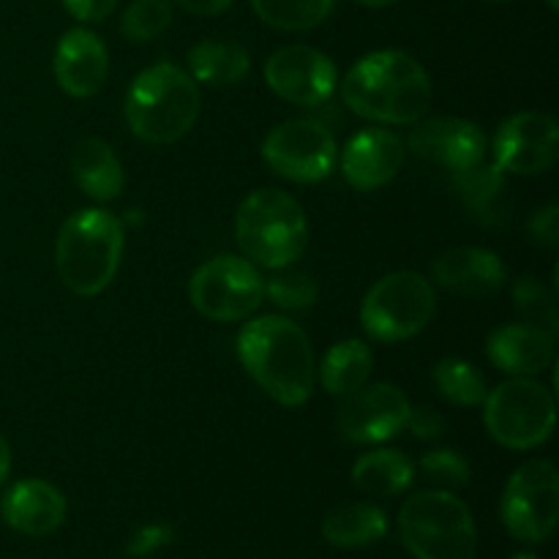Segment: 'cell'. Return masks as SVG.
Here are the masks:
<instances>
[{
    "mask_svg": "<svg viewBox=\"0 0 559 559\" xmlns=\"http://www.w3.org/2000/svg\"><path fill=\"white\" fill-rule=\"evenodd\" d=\"M76 186L96 202H112L123 191V167L112 147L98 136H85L71 153Z\"/></svg>",
    "mask_w": 559,
    "mask_h": 559,
    "instance_id": "21",
    "label": "cell"
},
{
    "mask_svg": "<svg viewBox=\"0 0 559 559\" xmlns=\"http://www.w3.org/2000/svg\"><path fill=\"white\" fill-rule=\"evenodd\" d=\"M415 480V464L409 462L404 453L380 451L364 453L358 462L353 464V484L360 491L374 497H396L407 491Z\"/></svg>",
    "mask_w": 559,
    "mask_h": 559,
    "instance_id": "25",
    "label": "cell"
},
{
    "mask_svg": "<svg viewBox=\"0 0 559 559\" xmlns=\"http://www.w3.org/2000/svg\"><path fill=\"white\" fill-rule=\"evenodd\" d=\"M189 298L202 317L216 322L249 320L265 298V282L249 260L222 254L194 271Z\"/></svg>",
    "mask_w": 559,
    "mask_h": 559,
    "instance_id": "9",
    "label": "cell"
},
{
    "mask_svg": "<svg viewBox=\"0 0 559 559\" xmlns=\"http://www.w3.org/2000/svg\"><path fill=\"white\" fill-rule=\"evenodd\" d=\"M409 151L451 175L464 173L486 158V134L462 118H420L407 140Z\"/></svg>",
    "mask_w": 559,
    "mask_h": 559,
    "instance_id": "15",
    "label": "cell"
},
{
    "mask_svg": "<svg viewBox=\"0 0 559 559\" xmlns=\"http://www.w3.org/2000/svg\"><path fill=\"white\" fill-rule=\"evenodd\" d=\"M557 353V336L533 322H513L497 328L486 338V355L500 371L513 377H533L549 369Z\"/></svg>",
    "mask_w": 559,
    "mask_h": 559,
    "instance_id": "18",
    "label": "cell"
},
{
    "mask_svg": "<svg viewBox=\"0 0 559 559\" xmlns=\"http://www.w3.org/2000/svg\"><path fill=\"white\" fill-rule=\"evenodd\" d=\"M126 123L147 145H173L186 136L200 115V91L189 71L156 63L140 71L126 93Z\"/></svg>",
    "mask_w": 559,
    "mask_h": 559,
    "instance_id": "3",
    "label": "cell"
},
{
    "mask_svg": "<svg viewBox=\"0 0 559 559\" xmlns=\"http://www.w3.org/2000/svg\"><path fill=\"white\" fill-rule=\"evenodd\" d=\"M437 309L429 278L415 271H399L380 278L366 293L360 325L382 344L407 342L431 322Z\"/></svg>",
    "mask_w": 559,
    "mask_h": 559,
    "instance_id": "8",
    "label": "cell"
},
{
    "mask_svg": "<svg viewBox=\"0 0 559 559\" xmlns=\"http://www.w3.org/2000/svg\"><path fill=\"white\" fill-rule=\"evenodd\" d=\"M513 306H516L533 325L549 328V331L557 333V300L544 282H538V278L533 276L519 278L516 287H513Z\"/></svg>",
    "mask_w": 559,
    "mask_h": 559,
    "instance_id": "30",
    "label": "cell"
},
{
    "mask_svg": "<svg viewBox=\"0 0 559 559\" xmlns=\"http://www.w3.org/2000/svg\"><path fill=\"white\" fill-rule=\"evenodd\" d=\"M557 120L544 112L511 115L495 134V164L502 173H546L557 162Z\"/></svg>",
    "mask_w": 559,
    "mask_h": 559,
    "instance_id": "14",
    "label": "cell"
},
{
    "mask_svg": "<svg viewBox=\"0 0 559 559\" xmlns=\"http://www.w3.org/2000/svg\"><path fill=\"white\" fill-rule=\"evenodd\" d=\"M388 513L371 502H344L322 519V538L338 549H364L388 535Z\"/></svg>",
    "mask_w": 559,
    "mask_h": 559,
    "instance_id": "22",
    "label": "cell"
},
{
    "mask_svg": "<svg viewBox=\"0 0 559 559\" xmlns=\"http://www.w3.org/2000/svg\"><path fill=\"white\" fill-rule=\"evenodd\" d=\"M409 399L391 382L360 385L344 396L338 409V431L358 445H377L393 440L407 426Z\"/></svg>",
    "mask_w": 559,
    "mask_h": 559,
    "instance_id": "13",
    "label": "cell"
},
{
    "mask_svg": "<svg viewBox=\"0 0 559 559\" xmlns=\"http://www.w3.org/2000/svg\"><path fill=\"white\" fill-rule=\"evenodd\" d=\"M435 282L448 293L464 295V298H486L506 284V265L500 257L489 249H451L440 254L431 265Z\"/></svg>",
    "mask_w": 559,
    "mask_h": 559,
    "instance_id": "20",
    "label": "cell"
},
{
    "mask_svg": "<svg viewBox=\"0 0 559 559\" xmlns=\"http://www.w3.org/2000/svg\"><path fill=\"white\" fill-rule=\"evenodd\" d=\"M262 158L278 178L320 183L336 169L338 145L320 120H284L262 142Z\"/></svg>",
    "mask_w": 559,
    "mask_h": 559,
    "instance_id": "11",
    "label": "cell"
},
{
    "mask_svg": "<svg viewBox=\"0 0 559 559\" xmlns=\"http://www.w3.org/2000/svg\"><path fill=\"white\" fill-rule=\"evenodd\" d=\"M511 559H538L533 555V551H519V555H513Z\"/></svg>",
    "mask_w": 559,
    "mask_h": 559,
    "instance_id": "40",
    "label": "cell"
},
{
    "mask_svg": "<svg viewBox=\"0 0 559 559\" xmlns=\"http://www.w3.org/2000/svg\"><path fill=\"white\" fill-rule=\"evenodd\" d=\"M407 147L391 129H364L344 145L342 173L358 191H377L402 169Z\"/></svg>",
    "mask_w": 559,
    "mask_h": 559,
    "instance_id": "16",
    "label": "cell"
},
{
    "mask_svg": "<svg viewBox=\"0 0 559 559\" xmlns=\"http://www.w3.org/2000/svg\"><path fill=\"white\" fill-rule=\"evenodd\" d=\"M453 191L480 224H500L506 218V173L497 164H475L453 175Z\"/></svg>",
    "mask_w": 559,
    "mask_h": 559,
    "instance_id": "24",
    "label": "cell"
},
{
    "mask_svg": "<svg viewBox=\"0 0 559 559\" xmlns=\"http://www.w3.org/2000/svg\"><path fill=\"white\" fill-rule=\"evenodd\" d=\"M489 3H502V0H489Z\"/></svg>",
    "mask_w": 559,
    "mask_h": 559,
    "instance_id": "42",
    "label": "cell"
},
{
    "mask_svg": "<svg viewBox=\"0 0 559 559\" xmlns=\"http://www.w3.org/2000/svg\"><path fill=\"white\" fill-rule=\"evenodd\" d=\"M63 9L80 22H102L118 9L120 0H60Z\"/></svg>",
    "mask_w": 559,
    "mask_h": 559,
    "instance_id": "34",
    "label": "cell"
},
{
    "mask_svg": "<svg viewBox=\"0 0 559 559\" xmlns=\"http://www.w3.org/2000/svg\"><path fill=\"white\" fill-rule=\"evenodd\" d=\"M358 3L369 5V9H388V5L399 3V0H358Z\"/></svg>",
    "mask_w": 559,
    "mask_h": 559,
    "instance_id": "39",
    "label": "cell"
},
{
    "mask_svg": "<svg viewBox=\"0 0 559 559\" xmlns=\"http://www.w3.org/2000/svg\"><path fill=\"white\" fill-rule=\"evenodd\" d=\"M431 377H435V385L440 388L442 396L456 407H478L489 393L486 377L462 358H442Z\"/></svg>",
    "mask_w": 559,
    "mask_h": 559,
    "instance_id": "28",
    "label": "cell"
},
{
    "mask_svg": "<svg viewBox=\"0 0 559 559\" xmlns=\"http://www.w3.org/2000/svg\"><path fill=\"white\" fill-rule=\"evenodd\" d=\"M169 544H173V527L169 524H147V527H140L131 535L129 555L136 559L151 557Z\"/></svg>",
    "mask_w": 559,
    "mask_h": 559,
    "instance_id": "33",
    "label": "cell"
},
{
    "mask_svg": "<svg viewBox=\"0 0 559 559\" xmlns=\"http://www.w3.org/2000/svg\"><path fill=\"white\" fill-rule=\"evenodd\" d=\"M399 535L415 559H475L478 549L473 513L445 489L407 497L399 511Z\"/></svg>",
    "mask_w": 559,
    "mask_h": 559,
    "instance_id": "6",
    "label": "cell"
},
{
    "mask_svg": "<svg viewBox=\"0 0 559 559\" xmlns=\"http://www.w3.org/2000/svg\"><path fill=\"white\" fill-rule=\"evenodd\" d=\"M191 80L211 87L238 85L251 69L249 49L227 38H205L189 49Z\"/></svg>",
    "mask_w": 559,
    "mask_h": 559,
    "instance_id": "23",
    "label": "cell"
},
{
    "mask_svg": "<svg viewBox=\"0 0 559 559\" xmlns=\"http://www.w3.org/2000/svg\"><path fill=\"white\" fill-rule=\"evenodd\" d=\"M52 69L55 80L69 96H96L109 74L107 44L87 27H74L58 41Z\"/></svg>",
    "mask_w": 559,
    "mask_h": 559,
    "instance_id": "17",
    "label": "cell"
},
{
    "mask_svg": "<svg viewBox=\"0 0 559 559\" xmlns=\"http://www.w3.org/2000/svg\"><path fill=\"white\" fill-rule=\"evenodd\" d=\"M342 98L355 115L374 123H418L431 107V80L413 55L380 49L347 71Z\"/></svg>",
    "mask_w": 559,
    "mask_h": 559,
    "instance_id": "2",
    "label": "cell"
},
{
    "mask_svg": "<svg viewBox=\"0 0 559 559\" xmlns=\"http://www.w3.org/2000/svg\"><path fill=\"white\" fill-rule=\"evenodd\" d=\"M317 293H320V287L309 273H276L265 284V295L271 298V304L287 311L309 309L317 300Z\"/></svg>",
    "mask_w": 559,
    "mask_h": 559,
    "instance_id": "31",
    "label": "cell"
},
{
    "mask_svg": "<svg viewBox=\"0 0 559 559\" xmlns=\"http://www.w3.org/2000/svg\"><path fill=\"white\" fill-rule=\"evenodd\" d=\"M235 238L251 265L284 271L309 243V224L304 207L287 191H251L235 216Z\"/></svg>",
    "mask_w": 559,
    "mask_h": 559,
    "instance_id": "5",
    "label": "cell"
},
{
    "mask_svg": "<svg viewBox=\"0 0 559 559\" xmlns=\"http://www.w3.org/2000/svg\"><path fill=\"white\" fill-rule=\"evenodd\" d=\"M407 426L415 437H420V440H437V437L445 431V420H442V415H437L435 409H409Z\"/></svg>",
    "mask_w": 559,
    "mask_h": 559,
    "instance_id": "36",
    "label": "cell"
},
{
    "mask_svg": "<svg viewBox=\"0 0 559 559\" xmlns=\"http://www.w3.org/2000/svg\"><path fill=\"white\" fill-rule=\"evenodd\" d=\"M333 3L336 0H251V9L265 25L298 33L325 22L333 11Z\"/></svg>",
    "mask_w": 559,
    "mask_h": 559,
    "instance_id": "27",
    "label": "cell"
},
{
    "mask_svg": "<svg viewBox=\"0 0 559 559\" xmlns=\"http://www.w3.org/2000/svg\"><path fill=\"white\" fill-rule=\"evenodd\" d=\"M173 22V5L169 0H134L120 16V33L129 41L145 44L162 36Z\"/></svg>",
    "mask_w": 559,
    "mask_h": 559,
    "instance_id": "29",
    "label": "cell"
},
{
    "mask_svg": "<svg viewBox=\"0 0 559 559\" xmlns=\"http://www.w3.org/2000/svg\"><path fill=\"white\" fill-rule=\"evenodd\" d=\"M371 366H374V355H371L369 344H364L360 338H347V342L333 344L328 349L325 360H322V388L331 396H349L360 385H366Z\"/></svg>",
    "mask_w": 559,
    "mask_h": 559,
    "instance_id": "26",
    "label": "cell"
},
{
    "mask_svg": "<svg viewBox=\"0 0 559 559\" xmlns=\"http://www.w3.org/2000/svg\"><path fill=\"white\" fill-rule=\"evenodd\" d=\"M183 11L194 16H218L235 3V0H175Z\"/></svg>",
    "mask_w": 559,
    "mask_h": 559,
    "instance_id": "37",
    "label": "cell"
},
{
    "mask_svg": "<svg viewBox=\"0 0 559 559\" xmlns=\"http://www.w3.org/2000/svg\"><path fill=\"white\" fill-rule=\"evenodd\" d=\"M265 82L295 107H320L338 85V69L325 52L304 44L282 47L267 58Z\"/></svg>",
    "mask_w": 559,
    "mask_h": 559,
    "instance_id": "12",
    "label": "cell"
},
{
    "mask_svg": "<svg viewBox=\"0 0 559 559\" xmlns=\"http://www.w3.org/2000/svg\"><path fill=\"white\" fill-rule=\"evenodd\" d=\"M420 469L426 473V478L435 480L437 486H442L445 491L464 489L469 484V464L467 459L459 451H451V448H437V451H429L424 459H420Z\"/></svg>",
    "mask_w": 559,
    "mask_h": 559,
    "instance_id": "32",
    "label": "cell"
},
{
    "mask_svg": "<svg viewBox=\"0 0 559 559\" xmlns=\"http://www.w3.org/2000/svg\"><path fill=\"white\" fill-rule=\"evenodd\" d=\"M9 473H11V451H9V442H5V437L0 435V484L9 478Z\"/></svg>",
    "mask_w": 559,
    "mask_h": 559,
    "instance_id": "38",
    "label": "cell"
},
{
    "mask_svg": "<svg viewBox=\"0 0 559 559\" xmlns=\"http://www.w3.org/2000/svg\"><path fill=\"white\" fill-rule=\"evenodd\" d=\"M123 224L102 207H85L66 218L55 243V267L66 287L82 298L112 284L123 257Z\"/></svg>",
    "mask_w": 559,
    "mask_h": 559,
    "instance_id": "4",
    "label": "cell"
},
{
    "mask_svg": "<svg viewBox=\"0 0 559 559\" xmlns=\"http://www.w3.org/2000/svg\"><path fill=\"white\" fill-rule=\"evenodd\" d=\"M549 3V9H559V0H546Z\"/></svg>",
    "mask_w": 559,
    "mask_h": 559,
    "instance_id": "41",
    "label": "cell"
},
{
    "mask_svg": "<svg viewBox=\"0 0 559 559\" xmlns=\"http://www.w3.org/2000/svg\"><path fill=\"white\" fill-rule=\"evenodd\" d=\"M0 513L11 530L41 538V535L55 533L63 524L66 497L47 480H20L3 495Z\"/></svg>",
    "mask_w": 559,
    "mask_h": 559,
    "instance_id": "19",
    "label": "cell"
},
{
    "mask_svg": "<svg viewBox=\"0 0 559 559\" xmlns=\"http://www.w3.org/2000/svg\"><path fill=\"white\" fill-rule=\"evenodd\" d=\"M530 235L544 246L559 243V207L549 205L530 218Z\"/></svg>",
    "mask_w": 559,
    "mask_h": 559,
    "instance_id": "35",
    "label": "cell"
},
{
    "mask_svg": "<svg viewBox=\"0 0 559 559\" xmlns=\"http://www.w3.org/2000/svg\"><path fill=\"white\" fill-rule=\"evenodd\" d=\"M559 519V475L555 464H522L502 491V524L522 544H544Z\"/></svg>",
    "mask_w": 559,
    "mask_h": 559,
    "instance_id": "10",
    "label": "cell"
},
{
    "mask_svg": "<svg viewBox=\"0 0 559 559\" xmlns=\"http://www.w3.org/2000/svg\"><path fill=\"white\" fill-rule=\"evenodd\" d=\"M489 435L511 451H533L555 431L557 404L546 385L530 377H513L484 399Z\"/></svg>",
    "mask_w": 559,
    "mask_h": 559,
    "instance_id": "7",
    "label": "cell"
},
{
    "mask_svg": "<svg viewBox=\"0 0 559 559\" xmlns=\"http://www.w3.org/2000/svg\"><path fill=\"white\" fill-rule=\"evenodd\" d=\"M235 349L246 374L282 407H300L314 393V349L298 322L287 317L246 322Z\"/></svg>",
    "mask_w": 559,
    "mask_h": 559,
    "instance_id": "1",
    "label": "cell"
}]
</instances>
